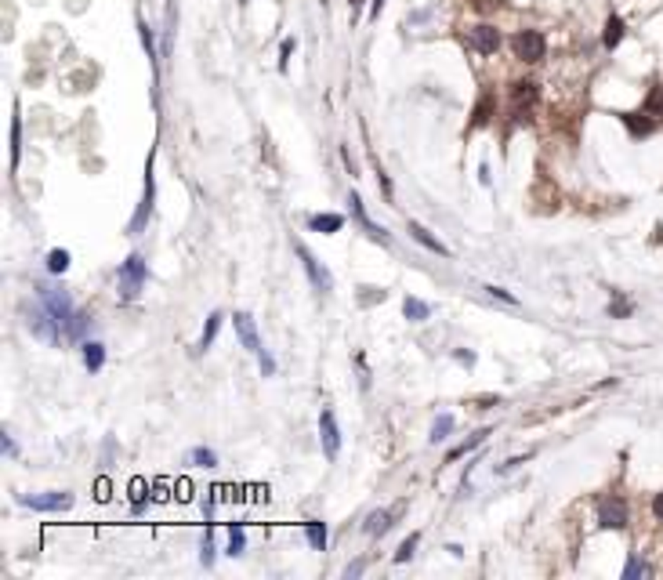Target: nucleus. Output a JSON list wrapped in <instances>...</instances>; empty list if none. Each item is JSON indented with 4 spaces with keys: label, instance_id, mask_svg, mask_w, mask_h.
I'll use <instances>...</instances> for the list:
<instances>
[{
    "label": "nucleus",
    "instance_id": "obj_1",
    "mask_svg": "<svg viewBox=\"0 0 663 580\" xmlns=\"http://www.w3.org/2000/svg\"><path fill=\"white\" fill-rule=\"evenodd\" d=\"M40 305L51 312V319L58 323L62 330V338H69V341H80L87 326H91V316L87 312H76L73 309V301L69 294H62V290H51V287H40Z\"/></svg>",
    "mask_w": 663,
    "mask_h": 580
},
{
    "label": "nucleus",
    "instance_id": "obj_2",
    "mask_svg": "<svg viewBox=\"0 0 663 580\" xmlns=\"http://www.w3.org/2000/svg\"><path fill=\"white\" fill-rule=\"evenodd\" d=\"M116 280H120V294L131 301V297L145 287V280H149V265H145V258H142V254H131L128 261L120 265V276H116Z\"/></svg>",
    "mask_w": 663,
    "mask_h": 580
},
{
    "label": "nucleus",
    "instance_id": "obj_3",
    "mask_svg": "<svg viewBox=\"0 0 663 580\" xmlns=\"http://www.w3.org/2000/svg\"><path fill=\"white\" fill-rule=\"evenodd\" d=\"M511 51H515L518 62H540L548 55V40H544V33H536V29H522V33L511 37Z\"/></svg>",
    "mask_w": 663,
    "mask_h": 580
},
{
    "label": "nucleus",
    "instance_id": "obj_4",
    "mask_svg": "<svg viewBox=\"0 0 663 580\" xmlns=\"http://www.w3.org/2000/svg\"><path fill=\"white\" fill-rule=\"evenodd\" d=\"M536 102H540V87H536L533 80L511 84V116L515 120H529V113H533Z\"/></svg>",
    "mask_w": 663,
    "mask_h": 580
},
{
    "label": "nucleus",
    "instance_id": "obj_5",
    "mask_svg": "<svg viewBox=\"0 0 663 580\" xmlns=\"http://www.w3.org/2000/svg\"><path fill=\"white\" fill-rule=\"evenodd\" d=\"M598 526L602 530H623L627 526V501L623 497H602L598 501Z\"/></svg>",
    "mask_w": 663,
    "mask_h": 580
},
{
    "label": "nucleus",
    "instance_id": "obj_6",
    "mask_svg": "<svg viewBox=\"0 0 663 580\" xmlns=\"http://www.w3.org/2000/svg\"><path fill=\"white\" fill-rule=\"evenodd\" d=\"M298 258H301V265H305V272H308V283L319 290V294H327V290H334V276L330 272L315 261V254L308 251V247H298Z\"/></svg>",
    "mask_w": 663,
    "mask_h": 580
},
{
    "label": "nucleus",
    "instance_id": "obj_7",
    "mask_svg": "<svg viewBox=\"0 0 663 580\" xmlns=\"http://www.w3.org/2000/svg\"><path fill=\"white\" fill-rule=\"evenodd\" d=\"M232 326H236V338L243 341L246 352H254V356L265 352V348H261V338H258V326H254V316H250V312H236V316H232Z\"/></svg>",
    "mask_w": 663,
    "mask_h": 580
},
{
    "label": "nucleus",
    "instance_id": "obj_8",
    "mask_svg": "<svg viewBox=\"0 0 663 580\" xmlns=\"http://www.w3.org/2000/svg\"><path fill=\"white\" fill-rule=\"evenodd\" d=\"M468 44H471V51H479V55H497V47H500V29L489 25V22H482V25H475V29L468 33Z\"/></svg>",
    "mask_w": 663,
    "mask_h": 580
},
{
    "label": "nucleus",
    "instance_id": "obj_9",
    "mask_svg": "<svg viewBox=\"0 0 663 580\" xmlns=\"http://www.w3.org/2000/svg\"><path fill=\"white\" fill-rule=\"evenodd\" d=\"M319 439H323V453L334 461V457L341 453V428H337L334 410H323V414H319Z\"/></svg>",
    "mask_w": 663,
    "mask_h": 580
},
{
    "label": "nucleus",
    "instance_id": "obj_10",
    "mask_svg": "<svg viewBox=\"0 0 663 580\" xmlns=\"http://www.w3.org/2000/svg\"><path fill=\"white\" fill-rule=\"evenodd\" d=\"M26 508H33V511H66L73 508V494H40V497H22Z\"/></svg>",
    "mask_w": 663,
    "mask_h": 580
},
{
    "label": "nucleus",
    "instance_id": "obj_11",
    "mask_svg": "<svg viewBox=\"0 0 663 580\" xmlns=\"http://www.w3.org/2000/svg\"><path fill=\"white\" fill-rule=\"evenodd\" d=\"M348 203H352V215H356V222H359V225L370 232V239H377L381 247H388V232H385L381 225H373V222H370V215H366V207H363L359 193H352V196H348Z\"/></svg>",
    "mask_w": 663,
    "mask_h": 580
},
{
    "label": "nucleus",
    "instance_id": "obj_12",
    "mask_svg": "<svg viewBox=\"0 0 663 580\" xmlns=\"http://www.w3.org/2000/svg\"><path fill=\"white\" fill-rule=\"evenodd\" d=\"M152 200H156V181H152V167L145 171V196L138 203V215L131 218V232H142L145 222H149V210H152Z\"/></svg>",
    "mask_w": 663,
    "mask_h": 580
},
{
    "label": "nucleus",
    "instance_id": "obj_13",
    "mask_svg": "<svg viewBox=\"0 0 663 580\" xmlns=\"http://www.w3.org/2000/svg\"><path fill=\"white\" fill-rule=\"evenodd\" d=\"M623 124H627V131L635 135V138H645V135H652V131H656V124H659V120H656V116H649V113L642 109V113H623Z\"/></svg>",
    "mask_w": 663,
    "mask_h": 580
},
{
    "label": "nucleus",
    "instance_id": "obj_14",
    "mask_svg": "<svg viewBox=\"0 0 663 580\" xmlns=\"http://www.w3.org/2000/svg\"><path fill=\"white\" fill-rule=\"evenodd\" d=\"M406 229H409V236H414V239L421 243V247H428L431 254H438V258H450V247H446V243H438V239H435V236H431V232H428L421 222H409Z\"/></svg>",
    "mask_w": 663,
    "mask_h": 580
},
{
    "label": "nucleus",
    "instance_id": "obj_15",
    "mask_svg": "<svg viewBox=\"0 0 663 580\" xmlns=\"http://www.w3.org/2000/svg\"><path fill=\"white\" fill-rule=\"evenodd\" d=\"M308 229H312V232H323V236H334V232L344 229V218H341V215H312V218H308Z\"/></svg>",
    "mask_w": 663,
    "mask_h": 580
},
{
    "label": "nucleus",
    "instance_id": "obj_16",
    "mask_svg": "<svg viewBox=\"0 0 663 580\" xmlns=\"http://www.w3.org/2000/svg\"><path fill=\"white\" fill-rule=\"evenodd\" d=\"M84 366L91 374H98L106 366V345L102 341H84Z\"/></svg>",
    "mask_w": 663,
    "mask_h": 580
},
{
    "label": "nucleus",
    "instance_id": "obj_17",
    "mask_svg": "<svg viewBox=\"0 0 663 580\" xmlns=\"http://www.w3.org/2000/svg\"><path fill=\"white\" fill-rule=\"evenodd\" d=\"M402 316H406L409 323H424V319H431V305L421 301V297H406V301H402Z\"/></svg>",
    "mask_w": 663,
    "mask_h": 580
},
{
    "label": "nucleus",
    "instance_id": "obj_18",
    "mask_svg": "<svg viewBox=\"0 0 663 580\" xmlns=\"http://www.w3.org/2000/svg\"><path fill=\"white\" fill-rule=\"evenodd\" d=\"M221 323H225V316H221V312H210V316H207V326H203V334H200V345H196V352H207V348L214 345V338H217Z\"/></svg>",
    "mask_w": 663,
    "mask_h": 580
},
{
    "label": "nucleus",
    "instance_id": "obj_19",
    "mask_svg": "<svg viewBox=\"0 0 663 580\" xmlns=\"http://www.w3.org/2000/svg\"><path fill=\"white\" fill-rule=\"evenodd\" d=\"M392 518H395V511H373V515L366 518V533H370V537H385V533L392 530Z\"/></svg>",
    "mask_w": 663,
    "mask_h": 580
},
{
    "label": "nucleus",
    "instance_id": "obj_20",
    "mask_svg": "<svg viewBox=\"0 0 663 580\" xmlns=\"http://www.w3.org/2000/svg\"><path fill=\"white\" fill-rule=\"evenodd\" d=\"M620 40H623V18H620V15H609V18H606V33H602V44H606V47L613 51V47L620 44Z\"/></svg>",
    "mask_w": 663,
    "mask_h": 580
},
{
    "label": "nucleus",
    "instance_id": "obj_21",
    "mask_svg": "<svg viewBox=\"0 0 663 580\" xmlns=\"http://www.w3.org/2000/svg\"><path fill=\"white\" fill-rule=\"evenodd\" d=\"M305 537H308V544L315 547V552H327V526L323 523H315V518H312V523H305Z\"/></svg>",
    "mask_w": 663,
    "mask_h": 580
},
{
    "label": "nucleus",
    "instance_id": "obj_22",
    "mask_svg": "<svg viewBox=\"0 0 663 580\" xmlns=\"http://www.w3.org/2000/svg\"><path fill=\"white\" fill-rule=\"evenodd\" d=\"M453 424H457V421H453V414H442V417H435V424H431V436H428V439H431V443L438 446L442 439H450Z\"/></svg>",
    "mask_w": 663,
    "mask_h": 580
},
{
    "label": "nucleus",
    "instance_id": "obj_23",
    "mask_svg": "<svg viewBox=\"0 0 663 580\" xmlns=\"http://www.w3.org/2000/svg\"><path fill=\"white\" fill-rule=\"evenodd\" d=\"M486 436H489V428H479V432L471 436L468 443L453 446V450H450V457H446V461H457V457H464V453H471V450H475V446H482V443H486Z\"/></svg>",
    "mask_w": 663,
    "mask_h": 580
},
{
    "label": "nucleus",
    "instance_id": "obj_24",
    "mask_svg": "<svg viewBox=\"0 0 663 580\" xmlns=\"http://www.w3.org/2000/svg\"><path fill=\"white\" fill-rule=\"evenodd\" d=\"M225 552H229L232 559L246 552V533H243V526H239V523H232V526H229V547H225Z\"/></svg>",
    "mask_w": 663,
    "mask_h": 580
},
{
    "label": "nucleus",
    "instance_id": "obj_25",
    "mask_svg": "<svg viewBox=\"0 0 663 580\" xmlns=\"http://www.w3.org/2000/svg\"><path fill=\"white\" fill-rule=\"evenodd\" d=\"M69 268V251H62V247H55L51 254H47V272L51 276H62V272Z\"/></svg>",
    "mask_w": 663,
    "mask_h": 580
},
{
    "label": "nucleus",
    "instance_id": "obj_26",
    "mask_svg": "<svg viewBox=\"0 0 663 580\" xmlns=\"http://www.w3.org/2000/svg\"><path fill=\"white\" fill-rule=\"evenodd\" d=\"M188 461H193L196 468H214L217 465V453L207 450V446H196V450H188Z\"/></svg>",
    "mask_w": 663,
    "mask_h": 580
},
{
    "label": "nucleus",
    "instance_id": "obj_27",
    "mask_svg": "<svg viewBox=\"0 0 663 580\" xmlns=\"http://www.w3.org/2000/svg\"><path fill=\"white\" fill-rule=\"evenodd\" d=\"M630 312H635V301H630V297L616 294V297L609 301V316H613V319H627Z\"/></svg>",
    "mask_w": 663,
    "mask_h": 580
},
{
    "label": "nucleus",
    "instance_id": "obj_28",
    "mask_svg": "<svg viewBox=\"0 0 663 580\" xmlns=\"http://www.w3.org/2000/svg\"><path fill=\"white\" fill-rule=\"evenodd\" d=\"M417 544H421V537H417V533H409V537L399 544V552H395V566H402V562H409V559H414Z\"/></svg>",
    "mask_w": 663,
    "mask_h": 580
},
{
    "label": "nucleus",
    "instance_id": "obj_29",
    "mask_svg": "<svg viewBox=\"0 0 663 580\" xmlns=\"http://www.w3.org/2000/svg\"><path fill=\"white\" fill-rule=\"evenodd\" d=\"M652 569H649V562H642L638 555H630L627 559V566H623V580H638V576H649Z\"/></svg>",
    "mask_w": 663,
    "mask_h": 580
},
{
    "label": "nucleus",
    "instance_id": "obj_30",
    "mask_svg": "<svg viewBox=\"0 0 663 580\" xmlns=\"http://www.w3.org/2000/svg\"><path fill=\"white\" fill-rule=\"evenodd\" d=\"M645 113H649V116H656V120H663V87H652V91H649V98H645Z\"/></svg>",
    "mask_w": 663,
    "mask_h": 580
},
{
    "label": "nucleus",
    "instance_id": "obj_31",
    "mask_svg": "<svg viewBox=\"0 0 663 580\" xmlns=\"http://www.w3.org/2000/svg\"><path fill=\"white\" fill-rule=\"evenodd\" d=\"M18 152H22V120H11V167H18Z\"/></svg>",
    "mask_w": 663,
    "mask_h": 580
},
{
    "label": "nucleus",
    "instance_id": "obj_32",
    "mask_svg": "<svg viewBox=\"0 0 663 580\" xmlns=\"http://www.w3.org/2000/svg\"><path fill=\"white\" fill-rule=\"evenodd\" d=\"M294 47H298V40H290V37L283 40V51H279V55H283V58H279V69H287V62H290V55H294Z\"/></svg>",
    "mask_w": 663,
    "mask_h": 580
},
{
    "label": "nucleus",
    "instance_id": "obj_33",
    "mask_svg": "<svg viewBox=\"0 0 663 580\" xmlns=\"http://www.w3.org/2000/svg\"><path fill=\"white\" fill-rule=\"evenodd\" d=\"M482 124H489V98H482L475 109V127H482Z\"/></svg>",
    "mask_w": 663,
    "mask_h": 580
},
{
    "label": "nucleus",
    "instance_id": "obj_34",
    "mask_svg": "<svg viewBox=\"0 0 663 580\" xmlns=\"http://www.w3.org/2000/svg\"><path fill=\"white\" fill-rule=\"evenodd\" d=\"M258 366H261V374H265V377H272V374H276V359H272L268 352H261V356H258Z\"/></svg>",
    "mask_w": 663,
    "mask_h": 580
},
{
    "label": "nucleus",
    "instance_id": "obj_35",
    "mask_svg": "<svg viewBox=\"0 0 663 580\" xmlns=\"http://www.w3.org/2000/svg\"><path fill=\"white\" fill-rule=\"evenodd\" d=\"M533 453H526V457H511V461H504V465H497V475H504V472H511V468H518V465H526Z\"/></svg>",
    "mask_w": 663,
    "mask_h": 580
},
{
    "label": "nucleus",
    "instance_id": "obj_36",
    "mask_svg": "<svg viewBox=\"0 0 663 580\" xmlns=\"http://www.w3.org/2000/svg\"><path fill=\"white\" fill-rule=\"evenodd\" d=\"M138 29H142V44H145V51H149V58H156V44H152V29H149L145 22H142Z\"/></svg>",
    "mask_w": 663,
    "mask_h": 580
},
{
    "label": "nucleus",
    "instance_id": "obj_37",
    "mask_svg": "<svg viewBox=\"0 0 663 580\" xmlns=\"http://www.w3.org/2000/svg\"><path fill=\"white\" fill-rule=\"evenodd\" d=\"M493 297H500V301H508V305H518V297L511 294V290H504V287H486Z\"/></svg>",
    "mask_w": 663,
    "mask_h": 580
},
{
    "label": "nucleus",
    "instance_id": "obj_38",
    "mask_svg": "<svg viewBox=\"0 0 663 580\" xmlns=\"http://www.w3.org/2000/svg\"><path fill=\"white\" fill-rule=\"evenodd\" d=\"M0 446H4V453H8V457H15V453H18V446H15V439H11L8 432L0 436Z\"/></svg>",
    "mask_w": 663,
    "mask_h": 580
},
{
    "label": "nucleus",
    "instance_id": "obj_39",
    "mask_svg": "<svg viewBox=\"0 0 663 580\" xmlns=\"http://www.w3.org/2000/svg\"><path fill=\"white\" fill-rule=\"evenodd\" d=\"M453 356H457V363H464V366H471V363H475V352H464V348H457Z\"/></svg>",
    "mask_w": 663,
    "mask_h": 580
},
{
    "label": "nucleus",
    "instance_id": "obj_40",
    "mask_svg": "<svg viewBox=\"0 0 663 580\" xmlns=\"http://www.w3.org/2000/svg\"><path fill=\"white\" fill-rule=\"evenodd\" d=\"M363 569H366V562H363V559H359V562H352V566H348V569H344V576H348V580H352V576H359V573H363Z\"/></svg>",
    "mask_w": 663,
    "mask_h": 580
},
{
    "label": "nucleus",
    "instance_id": "obj_41",
    "mask_svg": "<svg viewBox=\"0 0 663 580\" xmlns=\"http://www.w3.org/2000/svg\"><path fill=\"white\" fill-rule=\"evenodd\" d=\"M652 515L663 518V494H656V501H652Z\"/></svg>",
    "mask_w": 663,
    "mask_h": 580
},
{
    "label": "nucleus",
    "instance_id": "obj_42",
    "mask_svg": "<svg viewBox=\"0 0 663 580\" xmlns=\"http://www.w3.org/2000/svg\"><path fill=\"white\" fill-rule=\"evenodd\" d=\"M381 8H385V0H373V4H370V18H381Z\"/></svg>",
    "mask_w": 663,
    "mask_h": 580
},
{
    "label": "nucleus",
    "instance_id": "obj_43",
    "mask_svg": "<svg viewBox=\"0 0 663 580\" xmlns=\"http://www.w3.org/2000/svg\"><path fill=\"white\" fill-rule=\"evenodd\" d=\"M98 501H109V482H106V479L98 482Z\"/></svg>",
    "mask_w": 663,
    "mask_h": 580
},
{
    "label": "nucleus",
    "instance_id": "obj_44",
    "mask_svg": "<svg viewBox=\"0 0 663 580\" xmlns=\"http://www.w3.org/2000/svg\"><path fill=\"white\" fill-rule=\"evenodd\" d=\"M348 4H352V15H356V11L363 8V0H348Z\"/></svg>",
    "mask_w": 663,
    "mask_h": 580
}]
</instances>
